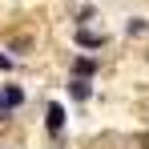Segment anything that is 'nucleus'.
Masks as SVG:
<instances>
[{
	"mask_svg": "<svg viewBox=\"0 0 149 149\" xmlns=\"http://www.w3.org/2000/svg\"><path fill=\"white\" fill-rule=\"evenodd\" d=\"M24 105V93L16 89V85H4L0 89V113H12V109H20Z\"/></svg>",
	"mask_w": 149,
	"mask_h": 149,
	"instance_id": "obj_1",
	"label": "nucleus"
},
{
	"mask_svg": "<svg viewBox=\"0 0 149 149\" xmlns=\"http://www.w3.org/2000/svg\"><path fill=\"white\" fill-rule=\"evenodd\" d=\"M77 45H81V49H105L109 36H105V32H93V28H77Z\"/></svg>",
	"mask_w": 149,
	"mask_h": 149,
	"instance_id": "obj_2",
	"label": "nucleus"
},
{
	"mask_svg": "<svg viewBox=\"0 0 149 149\" xmlns=\"http://www.w3.org/2000/svg\"><path fill=\"white\" fill-rule=\"evenodd\" d=\"M61 129H65V105H49V133L52 137H61Z\"/></svg>",
	"mask_w": 149,
	"mask_h": 149,
	"instance_id": "obj_3",
	"label": "nucleus"
},
{
	"mask_svg": "<svg viewBox=\"0 0 149 149\" xmlns=\"http://www.w3.org/2000/svg\"><path fill=\"white\" fill-rule=\"evenodd\" d=\"M69 93H73L77 101H89V97H93V85H89V77H73V81H69Z\"/></svg>",
	"mask_w": 149,
	"mask_h": 149,
	"instance_id": "obj_4",
	"label": "nucleus"
},
{
	"mask_svg": "<svg viewBox=\"0 0 149 149\" xmlns=\"http://www.w3.org/2000/svg\"><path fill=\"white\" fill-rule=\"evenodd\" d=\"M73 73L77 77H93V73H97V61H93V56H77V61H73Z\"/></svg>",
	"mask_w": 149,
	"mask_h": 149,
	"instance_id": "obj_5",
	"label": "nucleus"
},
{
	"mask_svg": "<svg viewBox=\"0 0 149 149\" xmlns=\"http://www.w3.org/2000/svg\"><path fill=\"white\" fill-rule=\"evenodd\" d=\"M129 36H137V32H145V20H129V28H125Z\"/></svg>",
	"mask_w": 149,
	"mask_h": 149,
	"instance_id": "obj_6",
	"label": "nucleus"
},
{
	"mask_svg": "<svg viewBox=\"0 0 149 149\" xmlns=\"http://www.w3.org/2000/svg\"><path fill=\"white\" fill-rule=\"evenodd\" d=\"M0 69H4V73H8V69H12V61H8V56H4V52H0Z\"/></svg>",
	"mask_w": 149,
	"mask_h": 149,
	"instance_id": "obj_7",
	"label": "nucleus"
}]
</instances>
